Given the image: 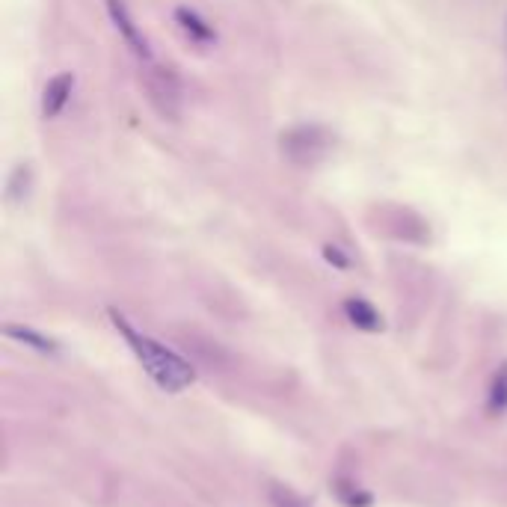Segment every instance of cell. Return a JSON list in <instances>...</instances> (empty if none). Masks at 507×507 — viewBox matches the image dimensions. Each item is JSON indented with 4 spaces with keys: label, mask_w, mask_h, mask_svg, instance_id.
<instances>
[{
    "label": "cell",
    "mask_w": 507,
    "mask_h": 507,
    "mask_svg": "<svg viewBox=\"0 0 507 507\" xmlns=\"http://www.w3.org/2000/svg\"><path fill=\"white\" fill-rule=\"evenodd\" d=\"M342 309H344L347 321L354 323L356 330H362V333H380V330H383L380 312L374 309V306L368 303V300H362V297H347Z\"/></svg>",
    "instance_id": "52a82bcc"
},
{
    "label": "cell",
    "mask_w": 507,
    "mask_h": 507,
    "mask_svg": "<svg viewBox=\"0 0 507 507\" xmlns=\"http://www.w3.org/2000/svg\"><path fill=\"white\" fill-rule=\"evenodd\" d=\"M104 6H107V16H111V21H113V27L125 39V45L143 59V63H152L154 57H152L149 39L143 36L140 24L134 21V16H131V9H128L125 0H104Z\"/></svg>",
    "instance_id": "277c9868"
},
{
    "label": "cell",
    "mask_w": 507,
    "mask_h": 507,
    "mask_svg": "<svg viewBox=\"0 0 507 507\" xmlns=\"http://www.w3.org/2000/svg\"><path fill=\"white\" fill-rule=\"evenodd\" d=\"M4 335L12 338V342L24 344V347H33V350H39V354H48V356L59 354V344L54 342L51 335H45V333L33 330V327H24V323H6Z\"/></svg>",
    "instance_id": "ba28073f"
},
{
    "label": "cell",
    "mask_w": 507,
    "mask_h": 507,
    "mask_svg": "<svg viewBox=\"0 0 507 507\" xmlns=\"http://www.w3.org/2000/svg\"><path fill=\"white\" fill-rule=\"evenodd\" d=\"M323 259H327L330 264H335V268H342V270H347V268H350V259H347L338 247H330V244L323 247Z\"/></svg>",
    "instance_id": "4fadbf2b"
},
{
    "label": "cell",
    "mask_w": 507,
    "mask_h": 507,
    "mask_svg": "<svg viewBox=\"0 0 507 507\" xmlns=\"http://www.w3.org/2000/svg\"><path fill=\"white\" fill-rule=\"evenodd\" d=\"M111 321H113L116 333L125 338L131 350H134V356L140 359L143 371H146L149 377H152L154 383H158L164 392L175 395V392H181V389H187V386H193V380H196V368H193L185 356L175 354L173 347L154 342L152 335L140 333V330L134 327V323H131V321L122 315V312L111 309Z\"/></svg>",
    "instance_id": "6da1fadb"
},
{
    "label": "cell",
    "mask_w": 507,
    "mask_h": 507,
    "mask_svg": "<svg viewBox=\"0 0 507 507\" xmlns=\"http://www.w3.org/2000/svg\"><path fill=\"white\" fill-rule=\"evenodd\" d=\"M30 185H33V173L27 164H18L16 169H12V175L6 181V199L9 202H24L30 193Z\"/></svg>",
    "instance_id": "30bf717a"
},
{
    "label": "cell",
    "mask_w": 507,
    "mask_h": 507,
    "mask_svg": "<svg viewBox=\"0 0 507 507\" xmlns=\"http://www.w3.org/2000/svg\"><path fill=\"white\" fill-rule=\"evenodd\" d=\"M143 87H146L154 113L166 119V122H178L181 111H185V87H181V78L175 75V69L161 66L152 59V63H146V71H143Z\"/></svg>",
    "instance_id": "3957f363"
},
{
    "label": "cell",
    "mask_w": 507,
    "mask_h": 507,
    "mask_svg": "<svg viewBox=\"0 0 507 507\" xmlns=\"http://www.w3.org/2000/svg\"><path fill=\"white\" fill-rule=\"evenodd\" d=\"M333 146H335L333 131H327L323 125H315V122L294 125L280 134V154L288 164H294L300 169L318 166L321 161H327Z\"/></svg>",
    "instance_id": "7a4b0ae2"
},
{
    "label": "cell",
    "mask_w": 507,
    "mask_h": 507,
    "mask_svg": "<svg viewBox=\"0 0 507 507\" xmlns=\"http://www.w3.org/2000/svg\"><path fill=\"white\" fill-rule=\"evenodd\" d=\"M335 496L344 507H371L374 504L371 492H365L356 484H350V481H335Z\"/></svg>",
    "instance_id": "8fae6325"
},
{
    "label": "cell",
    "mask_w": 507,
    "mask_h": 507,
    "mask_svg": "<svg viewBox=\"0 0 507 507\" xmlns=\"http://www.w3.org/2000/svg\"><path fill=\"white\" fill-rule=\"evenodd\" d=\"M175 21H178L181 33H185L190 42H196V45H211V42H217V30L199 16L196 9L178 6V9H175Z\"/></svg>",
    "instance_id": "8992f818"
},
{
    "label": "cell",
    "mask_w": 507,
    "mask_h": 507,
    "mask_svg": "<svg viewBox=\"0 0 507 507\" xmlns=\"http://www.w3.org/2000/svg\"><path fill=\"white\" fill-rule=\"evenodd\" d=\"M270 502H273V507H309L297 492L285 490V487H270Z\"/></svg>",
    "instance_id": "7c38bea8"
},
{
    "label": "cell",
    "mask_w": 507,
    "mask_h": 507,
    "mask_svg": "<svg viewBox=\"0 0 507 507\" xmlns=\"http://www.w3.org/2000/svg\"><path fill=\"white\" fill-rule=\"evenodd\" d=\"M71 92H75V75H71V71H63V75H57V78L48 80L45 92H42V116L45 119H57L59 113L66 111Z\"/></svg>",
    "instance_id": "5b68a950"
},
{
    "label": "cell",
    "mask_w": 507,
    "mask_h": 507,
    "mask_svg": "<svg viewBox=\"0 0 507 507\" xmlns=\"http://www.w3.org/2000/svg\"><path fill=\"white\" fill-rule=\"evenodd\" d=\"M487 413L492 418H499L507 413V362H502L499 371L492 374L490 392H487Z\"/></svg>",
    "instance_id": "9c48e42d"
}]
</instances>
